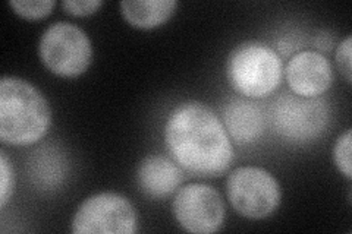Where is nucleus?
Segmentation results:
<instances>
[{
	"mask_svg": "<svg viewBox=\"0 0 352 234\" xmlns=\"http://www.w3.org/2000/svg\"><path fill=\"white\" fill-rule=\"evenodd\" d=\"M164 142L173 160L197 176L217 177L234 159L232 141L222 120L200 102H185L170 111Z\"/></svg>",
	"mask_w": 352,
	"mask_h": 234,
	"instance_id": "1",
	"label": "nucleus"
},
{
	"mask_svg": "<svg viewBox=\"0 0 352 234\" xmlns=\"http://www.w3.org/2000/svg\"><path fill=\"white\" fill-rule=\"evenodd\" d=\"M351 151H352V133L351 129H346L340 135L333 147V161L336 169L342 173L348 180L352 179V163H351Z\"/></svg>",
	"mask_w": 352,
	"mask_h": 234,
	"instance_id": "14",
	"label": "nucleus"
},
{
	"mask_svg": "<svg viewBox=\"0 0 352 234\" xmlns=\"http://www.w3.org/2000/svg\"><path fill=\"white\" fill-rule=\"evenodd\" d=\"M182 177L179 167L160 154L148 155L137 169L140 191L153 199H162L173 194L179 187Z\"/></svg>",
	"mask_w": 352,
	"mask_h": 234,
	"instance_id": "11",
	"label": "nucleus"
},
{
	"mask_svg": "<svg viewBox=\"0 0 352 234\" xmlns=\"http://www.w3.org/2000/svg\"><path fill=\"white\" fill-rule=\"evenodd\" d=\"M38 58L44 68L60 78L82 75L93 59L87 32L71 22L59 21L44 30L38 43Z\"/></svg>",
	"mask_w": 352,
	"mask_h": 234,
	"instance_id": "4",
	"label": "nucleus"
},
{
	"mask_svg": "<svg viewBox=\"0 0 352 234\" xmlns=\"http://www.w3.org/2000/svg\"><path fill=\"white\" fill-rule=\"evenodd\" d=\"M9 6L14 9V12L27 21H37L50 15L56 2L53 0H36V2H27V0H10Z\"/></svg>",
	"mask_w": 352,
	"mask_h": 234,
	"instance_id": "13",
	"label": "nucleus"
},
{
	"mask_svg": "<svg viewBox=\"0 0 352 234\" xmlns=\"http://www.w3.org/2000/svg\"><path fill=\"white\" fill-rule=\"evenodd\" d=\"M172 214L185 231L212 234L223 226L226 208L213 186L190 183L181 187L173 198Z\"/></svg>",
	"mask_w": 352,
	"mask_h": 234,
	"instance_id": "8",
	"label": "nucleus"
},
{
	"mask_svg": "<svg viewBox=\"0 0 352 234\" xmlns=\"http://www.w3.org/2000/svg\"><path fill=\"white\" fill-rule=\"evenodd\" d=\"M285 78L292 94L317 98L332 86V63L320 51L304 50L292 56L286 65Z\"/></svg>",
	"mask_w": 352,
	"mask_h": 234,
	"instance_id": "9",
	"label": "nucleus"
},
{
	"mask_svg": "<svg viewBox=\"0 0 352 234\" xmlns=\"http://www.w3.org/2000/svg\"><path fill=\"white\" fill-rule=\"evenodd\" d=\"M230 86L245 98H264L282 82L283 63L269 44L250 40L238 44L226 60Z\"/></svg>",
	"mask_w": 352,
	"mask_h": 234,
	"instance_id": "3",
	"label": "nucleus"
},
{
	"mask_svg": "<svg viewBox=\"0 0 352 234\" xmlns=\"http://www.w3.org/2000/svg\"><path fill=\"white\" fill-rule=\"evenodd\" d=\"M272 121L276 133L294 142L314 141L326 130L329 107L322 98H304L285 94L272 108Z\"/></svg>",
	"mask_w": 352,
	"mask_h": 234,
	"instance_id": "7",
	"label": "nucleus"
},
{
	"mask_svg": "<svg viewBox=\"0 0 352 234\" xmlns=\"http://www.w3.org/2000/svg\"><path fill=\"white\" fill-rule=\"evenodd\" d=\"M50 104L31 82L18 76L0 81V139L10 147H30L46 137Z\"/></svg>",
	"mask_w": 352,
	"mask_h": 234,
	"instance_id": "2",
	"label": "nucleus"
},
{
	"mask_svg": "<svg viewBox=\"0 0 352 234\" xmlns=\"http://www.w3.org/2000/svg\"><path fill=\"white\" fill-rule=\"evenodd\" d=\"M222 116L230 141L238 145L252 143L263 135V111L250 98H230L222 108Z\"/></svg>",
	"mask_w": 352,
	"mask_h": 234,
	"instance_id": "10",
	"label": "nucleus"
},
{
	"mask_svg": "<svg viewBox=\"0 0 352 234\" xmlns=\"http://www.w3.org/2000/svg\"><path fill=\"white\" fill-rule=\"evenodd\" d=\"M0 208H5L15 191V172L6 151H0Z\"/></svg>",
	"mask_w": 352,
	"mask_h": 234,
	"instance_id": "15",
	"label": "nucleus"
},
{
	"mask_svg": "<svg viewBox=\"0 0 352 234\" xmlns=\"http://www.w3.org/2000/svg\"><path fill=\"white\" fill-rule=\"evenodd\" d=\"M226 195L236 214L250 220L272 215L282 200V189L270 172L261 167H238L228 176Z\"/></svg>",
	"mask_w": 352,
	"mask_h": 234,
	"instance_id": "5",
	"label": "nucleus"
},
{
	"mask_svg": "<svg viewBox=\"0 0 352 234\" xmlns=\"http://www.w3.org/2000/svg\"><path fill=\"white\" fill-rule=\"evenodd\" d=\"M103 5L102 0H65L62 8L72 16H90Z\"/></svg>",
	"mask_w": 352,
	"mask_h": 234,
	"instance_id": "16",
	"label": "nucleus"
},
{
	"mask_svg": "<svg viewBox=\"0 0 352 234\" xmlns=\"http://www.w3.org/2000/svg\"><path fill=\"white\" fill-rule=\"evenodd\" d=\"M75 234H134L137 213L131 200L116 192L87 198L72 218Z\"/></svg>",
	"mask_w": 352,
	"mask_h": 234,
	"instance_id": "6",
	"label": "nucleus"
},
{
	"mask_svg": "<svg viewBox=\"0 0 352 234\" xmlns=\"http://www.w3.org/2000/svg\"><path fill=\"white\" fill-rule=\"evenodd\" d=\"M351 36H348L344 41H340L336 50V65L344 75L348 84L352 82V65H351Z\"/></svg>",
	"mask_w": 352,
	"mask_h": 234,
	"instance_id": "17",
	"label": "nucleus"
},
{
	"mask_svg": "<svg viewBox=\"0 0 352 234\" xmlns=\"http://www.w3.org/2000/svg\"><path fill=\"white\" fill-rule=\"evenodd\" d=\"M120 14L131 27L153 30L163 25L173 15L178 2L175 0H124Z\"/></svg>",
	"mask_w": 352,
	"mask_h": 234,
	"instance_id": "12",
	"label": "nucleus"
}]
</instances>
